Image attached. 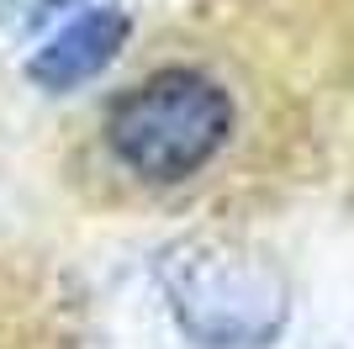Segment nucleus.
<instances>
[{
  "label": "nucleus",
  "instance_id": "1",
  "mask_svg": "<svg viewBox=\"0 0 354 349\" xmlns=\"http://www.w3.org/2000/svg\"><path fill=\"white\" fill-rule=\"evenodd\" d=\"M233 132V101L217 80L196 69H164L127 90L111 116L106 138L111 154L143 180H185L227 143Z\"/></svg>",
  "mask_w": 354,
  "mask_h": 349
},
{
  "label": "nucleus",
  "instance_id": "2",
  "mask_svg": "<svg viewBox=\"0 0 354 349\" xmlns=\"http://www.w3.org/2000/svg\"><path fill=\"white\" fill-rule=\"evenodd\" d=\"M180 323L201 344L217 349H249L265 344L286 318V286L265 260L238 254V249H191L180 254L175 280H169Z\"/></svg>",
  "mask_w": 354,
  "mask_h": 349
},
{
  "label": "nucleus",
  "instance_id": "3",
  "mask_svg": "<svg viewBox=\"0 0 354 349\" xmlns=\"http://www.w3.org/2000/svg\"><path fill=\"white\" fill-rule=\"evenodd\" d=\"M122 43H127V16L117 6H101V11H85L80 21H69L59 37H48L32 53L27 74L48 90H69L80 80H90V74H101L117 58Z\"/></svg>",
  "mask_w": 354,
  "mask_h": 349
}]
</instances>
